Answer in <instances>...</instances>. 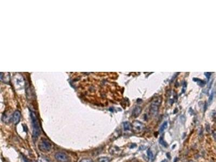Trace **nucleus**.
<instances>
[{"instance_id": "a211bd4d", "label": "nucleus", "mask_w": 216, "mask_h": 162, "mask_svg": "<svg viewBox=\"0 0 216 162\" xmlns=\"http://www.w3.org/2000/svg\"><path fill=\"white\" fill-rule=\"evenodd\" d=\"M161 162H167V161H166V160H163Z\"/></svg>"}, {"instance_id": "9b49d317", "label": "nucleus", "mask_w": 216, "mask_h": 162, "mask_svg": "<svg viewBox=\"0 0 216 162\" xmlns=\"http://www.w3.org/2000/svg\"><path fill=\"white\" fill-rule=\"evenodd\" d=\"M193 80L194 82H197L198 84H199L200 86H204V85H205V82L203 80H201L198 79H195V78H194Z\"/></svg>"}, {"instance_id": "6ab92c4d", "label": "nucleus", "mask_w": 216, "mask_h": 162, "mask_svg": "<svg viewBox=\"0 0 216 162\" xmlns=\"http://www.w3.org/2000/svg\"><path fill=\"white\" fill-rule=\"evenodd\" d=\"M192 162V161H191V162Z\"/></svg>"}, {"instance_id": "f8f14e48", "label": "nucleus", "mask_w": 216, "mask_h": 162, "mask_svg": "<svg viewBox=\"0 0 216 162\" xmlns=\"http://www.w3.org/2000/svg\"><path fill=\"white\" fill-rule=\"evenodd\" d=\"M168 128V122H165L163 123L162 126H160V128L159 129V132L160 133H162L163 132H164V130Z\"/></svg>"}, {"instance_id": "9d476101", "label": "nucleus", "mask_w": 216, "mask_h": 162, "mask_svg": "<svg viewBox=\"0 0 216 162\" xmlns=\"http://www.w3.org/2000/svg\"><path fill=\"white\" fill-rule=\"evenodd\" d=\"M123 128L125 131H128V130H130L132 129V126L129 122H125L123 123Z\"/></svg>"}, {"instance_id": "ddd939ff", "label": "nucleus", "mask_w": 216, "mask_h": 162, "mask_svg": "<svg viewBox=\"0 0 216 162\" xmlns=\"http://www.w3.org/2000/svg\"><path fill=\"white\" fill-rule=\"evenodd\" d=\"M159 143L161 144L162 146H163L164 147H167L168 146V144L166 143V142L163 140V138H160L159 140Z\"/></svg>"}, {"instance_id": "1a4fd4ad", "label": "nucleus", "mask_w": 216, "mask_h": 162, "mask_svg": "<svg viewBox=\"0 0 216 162\" xmlns=\"http://www.w3.org/2000/svg\"><path fill=\"white\" fill-rule=\"evenodd\" d=\"M111 159L107 157H102L98 158V162H110Z\"/></svg>"}, {"instance_id": "423d86ee", "label": "nucleus", "mask_w": 216, "mask_h": 162, "mask_svg": "<svg viewBox=\"0 0 216 162\" xmlns=\"http://www.w3.org/2000/svg\"><path fill=\"white\" fill-rule=\"evenodd\" d=\"M20 118H21V112L17 110L14 112L12 118V122L15 124H17L20 121Z\"/></svg>"}, {"instance_id": "7ed1b4c3", "label": "nucleus", "mask_w": 216, "mask_h": 162, "mask_svg": "<svg viewBox=\"0 0 216 162\" xmlns=\"http://www.w3.org/2000/svg\"><path fill=\"white\" fill-rule=\"evenodd\" d=\"M145 126L143 124L139 121H134L132 125V129L134 132L140 133L144 130Z\"/></svg>"}, {"instance_id": "f03ea898", "label": "nucleus", "mask_w": 216, "mask_h": 162, "mask_svg": "<svg viewBox=\"0 0 216 162\" xmlns=\"http://www.w3.org/2000/svg\"><path fill=\"white\" fill-rule=\"evenodd\" d=\"M52 145L48 140L44 138H42L41 140L39 145V149L42 152H49L51 149Z\"/></svg>"}, {"instance_id": "dca6fc26", "label": "nucleus", "mask_w": 216, "mask_h": 162, "mask_svg": "<svg viewBox=\"0 0 216 162\" xmlns=\"http://www.w3.org/2000/svg\"><path fill=\"white\" fill-rule=\"evenodd\" d=\"M213 97H214V93H213V92H212L211 94L210 95V97H209V103H211L212 101V100H213Z\"/></svg>"}, {"instance_id": "4468645a", "label": "nucleus", "mask_w": 216, "mask_h": 162, "mask_svg": "<svg viewBox=\"0 0 216 162\" xmlns=\"http://www.w3.org/2000/svg\"><path fill=\"white\" fill-rule=\"evenodd\" d=\"M147 154H148V156L149 157V158L151 159V160H152V159L153 158V156L152 152L151 151V150L150 149H148V151H147Z\"/></svg>"}, {"instance_id": "20e7f679", "label": "nucleus", "mask_w": 216, "mask_h": 162, "mask_svg": "<svg viewBox=\"0 0 216 162\" xmlns=\"http://www.w3.org/2000/svg\"><path fill=\"white\" fill-rule=\"evenodd\" d=\"M55 158L60 162H69L70 157L66 154L63 152H58L55 154Z\"/></svg>"}, {"instance_id": "6e6552de", "label": "nucleus", "mask_w": 216, "mask_h": 162, "mask_svg": "<svg viewBox=\"0 0 216 162\" xmlns=\"http://www.w3.org/2000/svg\"><path fill=\"white\" fill-rule=\"evenodd\" d=\"M142 110V108L141 106H136V108L134 109L133 111L132 112V116L134 117H138V116L141 114Z\"/></svg>"}, {"instance_id": "2eb2a0df", "label": "nucleus", "mask_w": 216, "mask_h": 162, "mask_svg": "<svg viewBox=\"0 0 216 162\" xmlns=\"http://www.w3.org/2000/svg\"><path fill=\"white\" fill-rule=\"evenodd\" d=\"M80 162H94L92 160L89 158H84Z\"/></svg>"}, {"instance_id": "0eeeda50", "label": "nucleus", "mask_w": 216, "mask_h": 162, "mask_svg": "<svg viewBox=\"0 0 216 162\" xmlns=\"http://www.w3.org/2000/svg\"><path fill=\"white\" fill-rule=\"evenodd\" d=\"M109 152L111 155H119L121 154L122 150L117 146H112L109 149Z\"/></svg>"}, {"instance_id": "f3484780", "label": "nucleus", "mask_w": 216, "mask_h": 162, "mask_svg": "<svg viewBox=\"0 0 216 162\" xmlns=\"http://www.w3.org/2000/svg\"><path fill=\"white\" fill-rule=\"evenodd\" d=\"M205 75H206V77H207V79H209L210 75H211V73H205Z\"/></svg>"}, {"instance_id": "f257e3e1", "label": "nucleus", "mask_w": 216, "mask_h": 162, "mask_svg": "<svg viewBox=\"0 0 216 162\" xmlns=\"http://www.w3.org/2000/svg\"><path fill=\"white\" fill-rule=\"evenodd\" d=\"M30 117L33 126V136L34 138H37L41 134V128L39 121H38L35 114L33 111L30 112Z\"/></svg>"}, {"instance_id": "39448f33", "label": "nucleus", "mask_w": 216, "mask_h": 162, "mask_svg": "<svg viewBox=\"0 0 216 162\" xmlns=\"http://www.w3.org/2000/svg\"><path fill=\"white\" fill-rule=\"evenodd\" d=\"M160 102H154L151 105L150 108V113L152 115H155L158 111V105H159Z\"/></svg>"}]
</instances>
